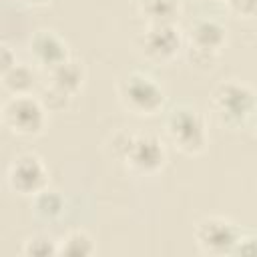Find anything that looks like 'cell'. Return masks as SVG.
Here are the masks:
<instances>
[{"mask_svg":"<svg viewBox=\"0 0 257 257\" xmlns=\"http://www.w3.org/2000/svg\"><path fill=\"white\" fill-rule=\"evenodd\" d=\"M64 197L54 191V189H48L44 187L42 191H38L34 197H32V209L34 213L44 219V221H54L58 219L62 213H64Z\"/></svg>","mask_w":257,"mask_h":257,"instance_id":"4fadbf2b","label":"cell"},{"mask_svg":"<svg viewBox=\"0 0 257 257\" xmlns=\"http://www.w3.org/2000/svg\"><path fill=\"white\" fill-rule=\"evenodd\" d=\"M114 153L116 157L139 175H155L165 167L167 151L161 139L155 135H133L120 133L114 137Z\"/></svg>","mask_w":257,"mask_h":257,"instance_id":"6da1fadb","label":"cell"},{"mask_svg":"<svg viewBox=\"0 0 257 257\" xmlns=\"http://www.w3.org/2000/svg\"><path fill=\"white\" fill-rule=\"evenodd\" d=\"M16 64V54L12 52V48L8 44H2L0 46V70H8Z\"/></svg>","mask_w":257,"mask_h":257,"instance_id":"ffe728a7","label":"cell"},{"mask_svg":"<svg viewBox=\"0 0 257 257\" xmlns=\"http://www.w3.org/2000/svg\"><path fill=\"white\" fill-rule=\"evenodd\" d=\"M46 106L40 98L28 94H12L2 106V122L14 135L32 137L46 124Z\"/></svg>","mask_w":257,"mask_h":257,"instance_id":"5b68a950","label":"cell"},{"mask_svg":"<svg viewBox=\"0 0 257 257\" xmlns=\"http://www.w3.org/2000/svg\"><path fill=\"white\" fill-rule=\"evenodd\" d=\"M241 235L239 227L223 217H207L195 227L199 247L211 255H233Z\"/></svg>","mask_w":257,"mask_h":257,"instance_id":"52a82bcc","label":"cell"},{"mask_svg":"<svg viewBox=\"0 0 257 257\" xmlns=\"http://www.w3.org/2000/svg\"><path fill=\"white\" fill-rule=\"evenodd\" d=\"M251 120H253V128H255V135H257V106H255V110L251 114Z\"/></svg>","mask_w":257,"mask_h":257,"instance_id":"7402d4cb","label":"cell"},{"mask_svg":"<svg viewBox=\"0 0 257 257\" xmlns=\"http://www.w3.org/2000/svg\"><path fill=\"white\" fill-rule=\"evenodd\" d=\"M22 253L28 257H52V255H58V241L46 235H34L26 239Z\"/></svg>","mask_w":257,"mask_h":257,"instance_id":"2e32d148","label":"cell"},{"mask_svg":"<svg viewBox=\"0 0 257 257\" xmlns=\"http://www.w3.org/2000/svg\"><path fill=\"white\" fill-rule=\"evenodd\" d=\"M211 104L217 118L225 126H239L251 118L257 106V94L245 82L225 80L215 86L211 94Z\"/></svg>","mask_w":257,"mask_h":257,"instance_id":"277c9868","label":"cell"},{"mask_svg":"<svg viewBox=\"0 0 257 257\" xmlns=\"http://www.w3.org/2000/svg\"><path fill=\"white\" fill-rule=\"evenodd\" d=\"M223 2H227V4H229V6H233V4H235V2H237V0H223Z\"/></svg>","mask_w":257,"mask_h":257,"instance_id":"603a6c76","label":"cell"},{"mask_svg":"<svg viewBox=\"0 0 257 257\" xmlns=\"http://www.w3.org/2000/svg\"><path fill=\"white\" fill-rule=\"evenodd\" d=\"M28 48H30L32 60L38 66H42L46 72L52 70L54 66H58L60 62L70 58L68 56V44L54 30H38V32H34L30 42H28Z\"/></svg>","mask_w":257,"mask_h":257,"instance_id":"30bf717a","label":"cell"},{"mask_svg":"<svg viewBox=\"0 0 257 257\" xmlns=\"http://www.w3.org/2000/svg\"><path fill=\"white\" fill-rule=\"evenodd\" d=\"M94 241L84 231H70L58 241V255H92Z\"/></svg>","mask_w":257,"mask_h":257,"instance_id":"9a60e30c","label":"cell"},{"mask_svg":"<svg viewBox=\"0 0 257 257\" xmlns=\"http://www.w3.org/2000/svg\"><path fill=\"white\" fill-rule=\"evenodd\" d=\"M227 40V28L215 18H201L189 30V58L197 66H211Z\"/></svg>","mask_w":257,"mask_h":257,"instance_id":"8992f818","label":"cell"},{"mask_svg":"<svg viewBox=\"0 0 257 257\" xmlns=\"http://www.w3.org/2000/svg\"><path fill=\"white\" fill-rule=\"evenodd\" d=\"M171 143L185 155H199L205 151L209 133L205 116L191 104H177L169 110L165 120Z\"/></svg>","mask_w":257,"mask_h":257,"instance_id":"7a4b0ae2","label":"cell"},{"mask_svg":"<svg viewBox=\"0 0 257 257\" xmlns=\"http://www.w3.org/2000/svg\"><path fill=\"white\" fill-rule=\"evenodd\" d=\"M181 44H183V36L181 30L175 26V22L149 24L141 34V48L145 56L157 62H167L175 58Z\"/></svg>","mask_w":257,"mask_h":257,"instance_id":"9c48e42d","label":"cell"},{"mask_svg":"<svg viewBox=\"0 0 257 257\" xmlns=\"http://www.w3.org/2000/svg\"><path fill=\"white\" fill-rule=\"evenodd\" d=\"M116 94L122 106L139 116L155 114L165 104V90L161 82L141 70L124 74L116 84Z\"/></svg>","mask_w":257,"mask_h":257,"instance_id":"3957f363","label":"cell"},{"mask_svg":"<svg viewBox=\"0 0 257 257\" xmlns=\"http://www.w3.org/2000/svg\"><path fill=\"white\" fill-rule=\"evenodd\" d=\"M26 4H30V6H42V4H46V2H50V0H24Z\"/></svg>","mask_w":257,"mask_h":257,"instance_id":"44dd1931","label":"cell"},{"mask_svg":"<svg viewBox=\"0 0 257 257\" xmlns=\"http://www.w3.org/2000/svg\"><path fill=\"white\" fill-rule=\"evenodd\" d=\"M137 6L149 24L175 22L181 14V0H137Z\"/></svg>","mask_w":257,"mask_h":257,"instance_id":"7c38bea8","label":"cell"},{"mask_svg":"<svg viewBox=\"0 0 257 257\" xmlns=\"http://www.w3.org/2000/svg\"><path fill=\"white\" fill-rule=\"evenodd\" d=\"M8 185L18 195L34 197L48 183V171L40 157L36 155H20L8 167Z\"/></svg>","mask_w":257,"mask_h":257,"instance_id":"ba28073f","label":"cell"},{"mask_svg":"<svg viewBox=\"0 0 257 257\" xmlns=\"http://www.w3.org/2000/svg\"><path fill=\"white\" fill-rule=\"evenodd\" d=\"M233 255H251V257H255L257 255V237L255 235H241Z\"/></svg>","mask_w":257,"mask_h":257,"instance_id":"ac0fdd59","label":"cell"},{"mask_svg":"<svg viewBox=\"0 0 257 257\" xmlns=\"http://www.w3.org/2000/svg\"><path fill=\"white\" fill-rule=\"evenodd\" d=\"M84 82V70L80 66V62L68 58L64 62H60L58 66H54L52 70H48V84L56 86L58 90L74 96L80 86Z\"/></svg>","mask_w":257,"mask_h":257,"instance_id":"8fae6325","label":"cell"},{"mask_svg":"<svg viewBox=\"0 0 257 257\" xmlns=\"http://www.w3.org/2000/svg\"><path fill=\"white\" fill-rule=\"evenodd\" d=\"M34 82H36L34 70L22 62H16L12 68L2 72V86L12 94H28Z\"/></svg>","mask_w":257,"mask_h":257,"instance_id":"5bb4252c","label":"cell"},{"mask_svg":"<svg viewBox=\"0 0 257 257\" xmlns=\"http://www.w3.org/2000/svg\"><path fill=\"white\" fill-rule=\"evenodd\" d=\"M231 8L245 18H257V0H237Z\"/></svg>","mask_w":257,"mask_h":257,"instance_id":"d6986e66","label":"cell"},{"mask_svg":"<svg viewBox=\"0 0 257 257\" xmlns=\"http://www.w3.org/2000/svg\"><path fill=\"white\" fill-rule=\"evenodd\" d=\"M70 98H72L70 94L58 90V88L52 86V84H48V86L42 90V94H40V100H42V104L46 106V110H60V108H64V106L70 102Z\"/></svg>","mask_w":257,"mask_h":257,"instance_id":"e0dca14e","label":"cell"}]
</instances>
